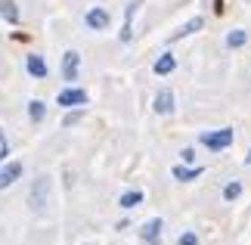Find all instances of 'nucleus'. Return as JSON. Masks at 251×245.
Wrapping results in <instances>:
<instances>
[{
    "instance_id": "12",
    "label": "nucleus",
    "mask_w": 251,
    "mask_h": 245,
    "mask_svg": "<svg viewBox=\"0 0 251 245\" xmlns=\"http://www.w3.org/2000/svg\"><path fill=\"white\" fill-rule=\"evenodd\" d=\"M201 25H205V19H201V16H196V19H189V22H186V25H183V28H180V31H177V34H174V37H171V41H180V37H189L192 31H199V28H201Z\"/></svg>"
},
{
    "instance_id": "3",
    "label": "nucleus",
    "mask_w": 251,
    "mask_h": 245,
    "mask_svg": "<svg viewBox=\"0 0 251 245\" xmlns=\"http://www.w3.org/2000/svg\"><path fill=\"white\" fill-rule=\"evenodd\" d=\"M112 22V16H109V9H102V6H90L84 13V25L90 28V31H105Z\"/></svg>"
},
{
    "instance_id": "11",
    "label": "nucleus",
    "mask_w": 251,
    "mask_h": 245,
    "mask_svg": "<svg viewBox=\"0 0 251 245\" xmlns=\"http://www.w3.org/2000/svg\"><path fill=\"white\" fill-rule=\"evenodd\" d=\"M177 180H183V183H189V180H196V177H201V168L196 164V168H186V164H177V168L171 171Z\"/></svg>"
},
{
    "instance_id": "14",
    "label": "nucleus",
    "mask_w": 251,
    "mask_h": 245,
    "mask_svg": "<svg viewBox=\"0 0 251 245\" xmlns=\"http://www.w3.org/2000/svg\"><path fill=\"white\" fill-rule=\"evenodd\" d=\"M143 202V192L140 190H130V192H124L121 195V199H118V205H121V208L124 211H130V208H137V205Z\"/></svg>"
},
{
    "instance_id": "2",
    "label": "nucleus",
    "mask_w": 251,
    "mask_h": 245,
    "mask_svg": "<svg viewBox=\"0 0 251 245\" xmlns=\"http://www.w3.org/2000/svg\"><path fill=\"white\" fill-rule=\"evenodd\" d=\"M28 202H31V211L34 214H44L47 211V205H50V177H37L34 180Z\"/></svg>"
},
{
    "instance_id": "7",
    "label": "nucleus",
    "mask_w": 251,
    "mask_h": 245,
    "mask_svg": "<svg viewBox=\"0 0 251 245\" xmlns=\"http://www.w3.org/2000/svg\"><path fill=\"white\" fill-rule=\"evenodd\" d=\"M19 177H22V162H9L0 168V190H6V186H13Z\"/></svg>"
},
{
    "instance_id": "1",
    "label": "nucleus",
    "mask_w": 251,
    "mask_h": 245,
    "mask_svg": "<svg viewBox=\"0 0 251 245\" xmlns=\"http://www.w3.org/2000/svg\"><path fill=\"white\" fill-rule=\"evenodd\" d=\"M236 140V134H233V127H220V131H205L199 136V143L201 146H208L211 152H220V149H229Z\"/></svg>"
},
{
    "instance_id": "13",
    "label": "nucleus",
    "mask_w": 251,
    "mask_h": 245,
    "mask_svg": "<svg viewBox=\"0 0 251 245\" xmlns=\"http://www.w3.org/2000/svg\"><path fill=\"white\" fill-rule=\"evenodd\" d=\"M245 41H248V34L242 31V28H233V31H229L226 34V47H229V50H239V47H245Z\"/></svg>"
},
{
    "instance_id": "9",
    "label": "nucleus",
    "mask_w": 251,
    "mask_h": 245,
    "mask_svg": "<svg viewBox=\"0 0 251 245\" xmlns=\"http://www.w3.org/2000/svg\"><path fill=\"white\" fill-rule=\"evenodd\" d=\"M25 68H28V75H31V78H37V81H41V78H47V72H50V68H47V62H44V56H37V53L25 56Z\"/></svg>"
},
{
    "instance_id": "21",
    "label": "nucleus",
    "mask_w": 251,
    "mask_h": 245,
    "mask_svg": "<svg viewBox=\"0 0 251 245\" xmlns=\"http://www.w3.org/2000/svg\"><path fill=\"white\" fill-rule=\"evenodd\" d=\"M245 162H248V164H251V152H248V159H245Z\"/></svg>"
},
{
    "instance_id": "18",
    "label": "nucleus",
    "mask_w": 251,
    "mask_h": 245,
    "mask_svg": "<svg viewBox=\"0 0 251 245\" xmlns=\"http://www.w3.org/2000/svg\"><path fill=\"white\" fill-rule=\"evenodd\" d=\"M177 245H199V236L196 233H183V236L177 239Z\"/></svg>"
},
{
    "instance_id": "17",
    "label": "nucleus",
    "mask_w": 251,
    "mask_h": 245,
    "mask_svg": "<svg viewBox=\"0 0 251 245\" xmlns=\"http://www.w3.org/2000/svg\"><path fill=\"white\" fill-rule=\"evenodd\" d=\"M239 195H242V183H239V180H233V183L224 186V199H226V202H236Z\"/></svg>"
},
{
    "instance_id": "4",
    "label": "nucleus",
    "mask_w": 251,
    "mask_h": 245,
    "mask_svg": "<svg viewBox=\"0 0 251 245\" xmlns=\"http://www.w3.org/2000/svg\"><path fill=\"white\" fill-rule=\"evenodd\" d=\"M161 230H165V220L161 218H152L140 227V239L146 245H161Z\"/></svg>"
},
{
    "instance_id": "10",
    "label": "nucleus",
    "mask_w": 251,
    "mask_h": 245,
    "mask_svg": "<svg viewBox=\"0 0 251 245\" xmlns=\"http://www.w3.org/2000/svg\"><path fill=\"white\" fill-rule=\"evenodd\" d=\"M174 68H177V59H174V53H161L158 59H155V65H152V72H155V75H171Z\"/></svg>"
},
{
    "instance_id": "8",
    "label": "nucleus",
    "mask_w": 251,
    "mask_h": 245,
    "mask_svg": "<svg viewBox=\"0 0 251 245\" xmlns=\"http://www.w3.org/2000/svg\"><path fill=\"white\" fill-rule=\"evenodd\" d=\"M152 109H155L158 115H171V112H174V90L161 87V90L155 93V103H152Z\"/></svg>"
},
{
    "instance_id": "20",
    "label": "nucleus",
    "mask_w": 251,
    "mask_h": 245,
    "mask_svg": "<svg viewBox=\"0 0 251 245\" xmlns=\"http://www.w3.org/2000/svg\"><path fill=\"white\" fill-rule=\"evenodd\" d=\"M180 159L186 162V164H192V162H196V149H189V146H186V149L180 152Z\"/></svg>"
},
{
    "instance_id": "15",
    "label": "nucleus",
    "mask_w": 251,
    "mask_h": 245,
    "mask_svg": "<svg viewBox=\"0 0 251 245\" xmlns=\"http://www.w3.org/2000/svg\"><path fill=\"white\" fill-rule=\"evenodd\" d=\"M0 16H3L9 25H16V22H19V9H16L13 0H0Z\"/></svg>"
},
{
    "instance_id": "16",
    "label": "nucleus",
    "mask_w": 251,
    "mask_h": 245,
    "mask_svg": "<svg viewBox=\"0 0 251 245\" xmlns=\"http://www.w3.org/2000/svg\"><path fill=\"white\" fill-rule=\"evenodd\" d=\"M44 115H47V106L41 100H31V103H28V118H31V121H44Z\"/></svg>"
},
{
    "instance_id": "5",
    "label": "nucleus",
    "mask_w": 251,
    "mask_h": 245,
    "mask_svg": "<svg viewBox=\"0 0 251 245\" xmlns=\"http://www.w3.org/2000/svg\"><path fill=\"white\" fill-rule=\"evenodd\" d=\"M78 75H81V56L78 50H69L62 56V81H78Z\"/></svg>"
},
{
    "instance_id": "6",
    "label": "nucleus",
    "mask_w": 251,
    "mask_h": 245,
    "mask_svg": "<svg viewBox=\"0 0 251 245\" xmlns=\"http://www.w3.org/2000/svg\"><path fill=\"white\" fill-rule=\"evenodd\" d=\"M56 103H59L62 109H72V106H84V103H87V93L81 90V87H65V90H59Z\"/></svg>"
},
{
    "instance_id": "19",
    "label": "nucleus",
    "mask_w": 251,
    "mask_h": 245,
    "mask_svg": "<svg viewBox=\"0 0 251 245\" xmlns=\"http://www.w3.org/2000/svg\"><path fill=\"white\" fill-rule=\"evenodd\" d=\"M6 155H9V143H6L3 131H0V162H6Z\"/></svg>"
}]
</instances>
